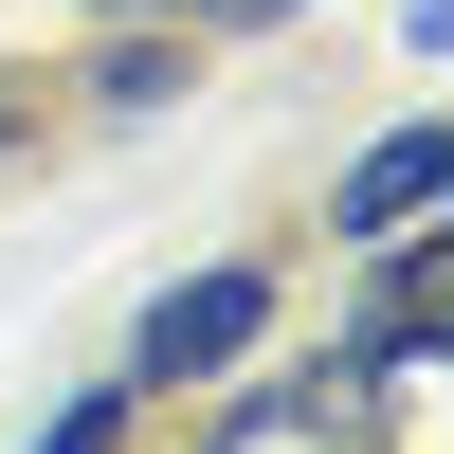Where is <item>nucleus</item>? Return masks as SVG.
<instances>
[{"mask_svg":"<svg viewBox=\"0 0 454 454\" xmlns=\"http://www.w3.org/2000/svg\"><path fill=\"white\" fill-rule=\"evenodd\" d=\"M254 327H273V273H182L164 309L128 327V382H200V364H237Z\"/></svg>","mask_w":454,"mask_h":454,"instance_id":"2","label":"nucleus"},{"mask_svg":"<svg viewBox=\"0 0 454 454\" xmlns=\"http://www.w3.org/2000/svg\"><path fill=\"white\" fill-rule=\"evenodd\" d=\"M218 454H382V400H364V364H291L218 419Z\"/></svg>","mask_w":454,"mask_h":454,"instance_id":"1","label":"nucleus"},{"mask_svg":"<svg viewBox=\"0 0 454 454\" xmlns=\"http://www.w3.org/2000/svg\"><path fill=\"white\" fill-rule=\"evenodd\" d=\"M346 364L382 382V364H436V237H382V273H364L346 309Z\"/></svg>","mask_w":454,"mask_h":454,"instance_id":"3","label":"nucleus"},{"mask_svg":"<svg viewBox=\"0 0 454 454\" xmlns=\"http://www.w3.org/2000/svg\"><path fill=\"white\" fill-rule=\"evenodd\" d=\"M91 91H109V109H164V91H182V55H164V36H109V55H91Z\"/></svg>","mask_w":454,"mask_h":454,"instance_id":"5","label":"nucleus"},{"mask_svg":"<svg viewBox=\"0 0 454 454\" xmlns=\"http://www.w3.org/2000/svg\"><path fill=\"white\" fill-rule=\"evenodd\" d=\"M128 400H145V382H128V364H109V382H91V400H73V419H55V436H36V454H128Z\"/></svg>","mask_w":454,"mask_h":454,"instance_id":"6","label":"nucleus"},{"mask_svg":"<svg viewBox=\"0 0 454 454\" xmlns=\"http://www.w3.org/2000/svg\"><path fill=\"white\" fill-rule=\"evenodd\" d=\"M346 237H364V254H382V237H436V128H382V145L346 164Z\"/></svg>","mask_w":454,"mask_h":454,"instance_id":"4","label":"nucleus"},{"mask_svg":"<svg viewBox=\"0 0 454 454\" xmlns=\"http://www.w3.org/2000/svg\"><path fill=\"white\" fill-rule=\"evenodd\" d=\"M200 19H291V0H200Z\"/></svg>","mask_w":454,"mask_h":454,"instance_id":"7","label":"nucleus"}]
</instances>
